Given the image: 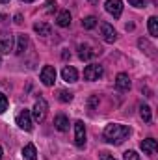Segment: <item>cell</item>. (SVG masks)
Wrapping results in <instances>:
<instances>
[{"label": "cell", "instance_id": "obj_1", "mask_svg": "<svg viewBox=\"0 0 158 160\" xmlns=\"http://www.w3.org/2000/svg\"><path fill=\"white\" fill-rule=\"evenodd\" d=\"M128 134H130V128H128L126 125H119V123L106 125V128H104V138H106V142H110V143H114V145L123 143V142L128 138Z\"/></svg>", "mask_w": 158, "mask_h": 160}, {"label": "cell", "instance_id": "obj_2", "mask_svg": "<svg viewBox=\"0 0 158 160\" xmlns=\"http://www.w3.org/2000/svg\"><path fill=\"white\" fill-rule=\"evenodd\" d=\"M47 110H48V104H47V101L45 99H37L36 101V104H34V110L30 112L32 114V118H34V121H37V123H41V121H45V116H47Z\"/></svg>", "mask_w": 158, "mask_h": 160}, {"label": "cell", "instance_id": "obj_3", "mask_svg": "<svg viewBox=\"0 0 158 160\" xmlns=\"http://www.w3.org/2000/svg\"><path fill=\"white\" fill-rule=\"evenodd\" d=\"M99 52H101V48L91 47L89 43H82V45H78V56H80V60H84V62H87V60L95 58Z\"/></svg>", "mask_w": 158, "mask_h": 160}, {"label": "cell", "instance_id": "obj_4", "mask_svg": "<svg viewBox=\"0 0 158 160\" xmlns=\"http://www.w3.org/2000/svg\"><path fill=\"white\" fill-rule=\"evenodd\" d=\"M102 75H104V69H102V65H99V63H91V65H87V67L84 69V78L89 80V82L99 80Z\"/></svg>", "mask_w": 158, "mask_h": 160}, {"label": "cell", "instance_id": "obj_5", "mask_svg": "<svg viewBox=\"0 0 158 160\" xmlns=\"http://www.w3.org/2000/svg\"><path fill=\"white\" fill-rule=\"evenodd\" d=\"M15 121H17V125H19L22 130H26V132H30L32 127H34V125H32V114H30V110H22V112L17 116Z\"/></svg>", "mask_w": 158, "mask_h": 160}, {"label": "cell", "instance_id": "obj_6", "mask_svg": "<svg viewBox=\"0 0 158 160\" xmlns=\"http://www.w3.org/2000/svg\"><path fill=\"white\" fill-rule=\"evenodd\" d=\"M41 82L45 86H54V82H56V69L52 65H45L41 69Z\"/></svg>", "mask_w": 158, "mask_h": 160}, {"label": "cell", "instance_id": "obj_7", "mask_svg": "<svg viewBox=\"0 0 158 160\" xmlns=\"http://www.w3.org/2000/svg\"><path fill=\"white\" fill-rule=\"evenodd\" d=\"M75 143H77V147L86 145V127H84L82 121L75 123Z\"/></svg>", "mask_w": 158, "mask_h": 160}, {"label": "cell", "instance_id": "obj_8", "mask_svg": "<svg viewBox=\"0 0 158 160\" xmlns=\"http://www.w3.org/2000/svg\"><path fill=\"white\" fill-rule=\"evenodd\" d=\"M104 8H106V11H108L110 15H114L116 19H119L121 13H123V2H121V0H106Z\"/></svg>", "mask_w": 158, "mask_h": 160}, {"label": "cell", "instance_id": "obj_9", "mask_svg": "<svg viewBox=\"0 0 158 160\" xmlns=\"http://www.w3.org/2000/svg\"><path fill=\"white\" fill-rule=\"evenodd\" d=\"M101 34H102V39L106 41V43H114V41L117 39V34H116L114 26L108 24V22H102L101 24Z\"/></svg>", "mask_w": 158, "mask_h": 160}, {"label": "cell", "instance_id": "obj_10", "mask_svg": "<svg viewBox=\"0 0 158 160\" xmlns=\"http://www.w3.org/2000/svg\"><path fill=\"white\" fill-rule=\"evenodd\" d=\"M11 48H13V36L7 34V32H2L0 34V52L9 54Z\"/></svg>", "mask_w": 158, "mask_h": 160}, {"label": "cell", "instance_id": "obj_11", "mask_svg": "<svg viewBox=\"0 0 158 160\" xmlns=\"http://www.w3.org/2000/svg\"><path fill=\"white\" fill-rule=\"evenodd\" d=\"M62 78L65 80V82H69V84H73V82L78 80V71L75 67H71V65H65L63 71H62Z\"/></svg>", "mask_w": 158, "mask_h": 160}, {"label": "cell", "instance_id": "obj_12", "mask_svg": "<svg viewBox=\"0 0 158 160\" xmlns=\"http://www.w3.org/2000/svg\"><path fill=\"white\" fill-rule=\"evenodd\" d=\"M116 88L119 91H128L130 89V78H128L126 73H119L116 77Z\"/></svg>", "mask_w": 158, "mask_h": 160}, {"label": "cell", "instance_id": "obj_13", "mask_svg": "<svg viewBox=\"0 0 158 160\" xmlns=\"http://www.w3.org/2000/svg\"><path fill=\"white\" fill-rule=\"evenodd\" d=\"M141 151L145 153V155H153V153H156V149H158V143H156V140L155 138H147V140H143L141 142Z\"/></svg>", "mask_w": 158, "mask_h": 160}, {"label": "cell", "instance_id": "obj_14", "mask_svg": "<svg viewBox=\"0 0 158 160\" xmlns=\"http://www.w3.org/2000/svg\"><path fill=\"white\" fill-rule=\"evenodd\" d=\"M56 24H58V26H62V28L71 26V13H69L67 9L60 11V13H58V17H56Z\"/></svg>", "mask_w": 158, "mask_h": 160}, {"label": "cell", "instance_id": "obj_15", "mask_svg": "<svg viewBox=\"0 0 158 160\" xmlns=\"http://www.w3.org/2000/svg\"><path fill=\"white\" fill-rule=\"evenodd\" d=\"M26 47H28V36L26 34H19L17 36V45H15V54L21 56L26 50Z\"/></svg>", "mask_w": 158, "mask_h": 160}, {"label": "cell", "instance_id": "obj_16", "mask_svg": "<svg viewBox=\"0 0 158 160\" xmlns=\"http://www.w3.org/2000/svg\"><path fill=\"white\" fill-rule=\"evenodd\" d=\"M50 24H47V22H43V21H39V22H36L34 24V32L37 34V36H43V38H47V36H50Z\"/></svg>", "mask_w": 158, "mask_h": 160}, {"label": "cell", "instance_id": "obj_17", "mask_svg": "<svg viewBox=\"0 0 158 160\" xmlns=\"http://www.w3.org/2000/svg\"><path fill=\"white\" fill-rule=\"evenodd\" d=\"M22 160H37V151H36L34 143L24 145V149H22Z\"/></svg>", "mask_w": 158, "mask_h": 160}, {"label": "cell", "instance_id": "obj_18", "mask_svg": "<svg viewBox=\"0 0 158 160\" xmlns=\"http://www.w3.org/2000/svg\"><path fill=\"white\" fill-rule=\"evenodd\" d=\"M54 127L60 130V132H65V130H69V119L65 118V116H56L54 118Z\"/></svg>", "mask_w": 158, "mask_h": 160}, {"label": "cell", "instance_id": "obj_19", "mask_svg": "<svg viewBox=\"0 0 158 160\" xmlns=\"http://www.w3.org/2000/svg\"><path fill=\"white\" fill-rule=\"evenodd\" d=\"M138 45H140V48H141V50H145V52H147V56L155 58V47H153L147 39H143V38H141V39L138 41Z\"/></svg>", "mask_w": 158, "mask_h": 160}, {"label": "cell", "instance_id": "obj_20", "mask_svg": "<svg viewBox=\"0 0 158 160\" xmlns=\"http://www.w3.org/2000/svg\"><path fill=\"white\" fill-rule=\"evenodd\" d=\"M140 116H141V119L145 121V123H151V121H153V114H151V108H149L147 104H143V106L140 108Z\"/></svg>", "mask_w": 158, "mask_h": 160}, {"label": "cell", "instance_id": "obj_21", "mask_svg": "<svg viewBox=\"0 0 158 160\" xmlns=\"http://www.w3.org/2000/svg\"><path fill=\"white\" fill-rule=\"evenodd\" d=\"M82 26H84L86 30H93V28L97 26V17H86V19L82 21Z\"/></svg>", "mask_w": 158, "mask_h": 160}, {"label": "cell", "instance_id": "obj_22", "mask_svg": "<svg viewBox=\"0 0 158 160\" xmlns=\"http://www.w3.org/2000/svg\"><path fill=\"white\" fill-rule=\"evenodd\" d=\"M149 32H151V36H158V19L156 17H151L149 19Z\"/></svg>", "mask_w": 158, "mask_h": 160}, {"label": "cell", "instance_id": "obj_23", "mask_svg": "<svg viewBox=\"0 0 158 160\" xmlns=\"http://www.w3.org/2000/svg\"><path fill=\"white\" fill-rule=\"evenodd\" d=\"M58 101H62V102H71V101H73V93L62 89V91L58 93Z\"/></svg>", "mask_w": 158, "mask_h": 160}, {"label": "cell", "instance_id": "obj_24", "mask_svg": "<svg viewBox=\"0 0 158 160\" xmlns=\"http://www.w3.org/2000/svg\"><path fill=\"white\" fill-rule=\"evenodd\" d=\"M7 104H9V102H7V97H6L4 93H0V114H4V112L7 110Z\"/></svg>", "mask_w": 158, "mask_h": 160}, {"label": "cell", "instance_id": "obj_25", "mask_svg": "<svg viewBox=\"0 0 158 160\" xmlns=\"http://www.w3.org/2000/svg\"><path fill=\"white\" fill-rule=\"evenodd\" d=\"M123 158L125 160H140V155H138L136 151H126V153L123 155Z\"/></svg>", "mask_w": 158, "mask_h": 160}, {"label": "cell", "instance_id": "obj_26", "mask_svg": "<svg viewBox=\"0 0 158 160\" xmlns=\"http://www.w3.org/2000/svg\"><path fill=\"white\" fill-rule=\"evenodd\" d=\"M128 4L134 8H145V0H128Z\"/></svg>", "mask_w": 158, "mask_h": 160}, {"label": "cell", "instance_id": "obj_27", "mask_svg": "<svg viewBox=\"0 0 158 160\" xmlns=\"http://www.w3.org/2000/svg\"><path fill=\"white\" fill-rule=\"evenodd\" d=\"M54 4H56V0H48L47 2V13H52L54 11Z\"/></svg>", "mask_w": 158, "mask_h": 160}, {"label": "cell", "instance_id": "obj_28", "mask_svg": "<svg viewBox=\"0 0 158 160\" xmlns=\"http://www.w3.org/2000/svg\"><path fill=\"white\" fill-rule=\"evenodd\" d=\"M101 160H116V158H114V157H112L110 153H106V151H102V153H101Z\"/></svg>", "mask_w": 158, "mask_h": 160}, {"label": "cell", "instance_id": "obj_29", "mask_svg": "<svg viewBox=\"0 0 158 160\" xmlns=\"http://www.w3.org/2000/svg\"><path fill=\"white\" fill-rule=\"evenodd\" d=\"M22 22V15H15V24H21Z\"/></svg>", "mask_w": 158, "mask_h": 160}, {"label": "cell", "instance_id": "obj_30", "mask_svg": "<svg viewBox=\"0 0 158 160\" xmlns=\"http://www.w3.org/2000/svg\"><path fill=\"white\" fill-rule=\"evenodd\" d=\"M97 102H99V99H97V97H91V101H89V104H91V106H95Z\"/></svg>", "mask_w": 158, "mask_h": 160}, {"label": "cell", "instance_id": "obj_31", "mask_svg": "<svg viewBox=\"0 0 158 160\" xmlns=\"http://www.w3.org/2000/svg\"><path fill=\"white\" fill-rule=\"evenodd\" d=\"M7 2H9V0H0V4H7Z\"/></svg>", "mask_w": 158, "mask_h": 160}, {"label": "cell", "instance_id": "obj_32", "mask_svg": "<svg viewBox=\"0 0 158 160\" xmlns=\"http://www.w3.org/2000/svg\"><path fill=\"white\" fill-rule=\"evenodd\" d=\"M4 19H6V17H4V15H2V13H0V21H4Z\"/></svg>", "mask_w": 158, "mask_h": 160}, {"label": "cell", "instance_id": "obj_33", "mask_svg": "<svg viewBox=\"0 0 158 160\" xmlns=\"http://www.w3.org/2000/svg\"><path fill=\"white\" fill-rule=\"evenodd\" d=\"M21 2H34V0H21Z\"/></svg>", "mask_w": 158, "mask_h": 160}, {"label": "cell", "instance_id": "obj_34", "mask_svg": "<svg viewBox=\"0 0 158 160\" xmlns=\"http://www.w3.org/2000/svg\"><path fill=\"white\" fill-rule=\"evenodd\" d=\"M0 160H2V147H0Z\"/></svg>", "mask_w": 158, "mask_h": 160}, {"label": "cell", "instance_id": "obj_35", "mask_svg": "<svg viewBox=\"0 0 158 160\" xmlns=\"http://www.w3.org/2000/svg\"><path fill=\"white\" fill-rule=\"evenodd\" d=\"M0 63H2V52H0Z\"/></svg>", "mask_w": 158, "mask_h": 160}]
</instances>
